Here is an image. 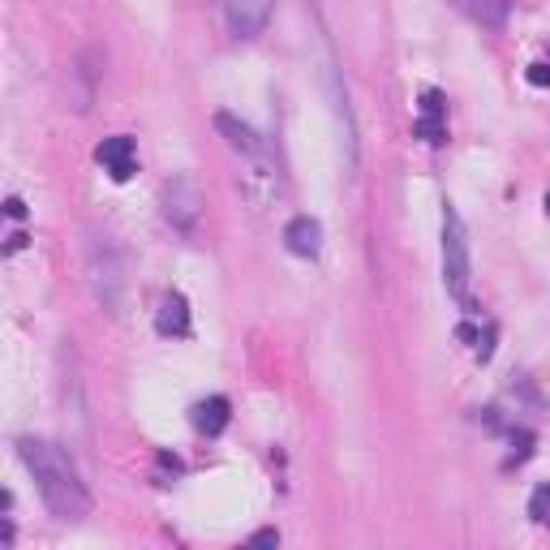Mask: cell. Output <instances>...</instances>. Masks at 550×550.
<instances>
[{
    "instance_id": "11",
    "label": "cell",
    "mask_w": 550,
    "mask_h": 550,
    "mask_svg": "<svg viewBox=\"0 0 550 550\" xmlns=\"http://www.w3.org/2000/svg\"><path fill=\"white\" fill-rule=\"evenodd\" d=\"M228 417H233V413H228V400H224V396H211V400H198V404H194V417H190V422H194L198 434L215 439V434H224Z\"/></svg>"
},
{
    "instance_id": "3",
    "label": "cell",
    "mask_w": 550,
    "mask_h": 550,
    "mask_svg": "<svg viewBox=\"0 0 550 550\" xmlns=\"http://www.w3.org/2000/svg\"><path fill=\"white\" fill-rule=\"evenodd\" d=\"M473 284V258H469V233L452 202H443V288L456 301H469Z\"/></svg>"
},
{
    "instance_id": "1",
    "label": "cell",
    "mask_w": 550,
    "mask_h": 550,
    "mask_svg": "<svg viewBox=\"0 0 550 550\" xmlns=\"http://www.w3.org/2000/svg\"><path fill=\"white\" fill-rule=\"evenodd\" d=\"M18 456H22L26 473L35 477L43 508H48L56 520H82L91 512V490H86L74 456H69L61 443L26 434V439H18Z\"/></svg>"
},
{
    "instance_id": "17",
    "label": "cell",
    "mask_w": 550,
    "mask_h": 550,
    "mask_svg": "<svg viewBox=\"0 0 550 550\" xmlns=\"http://www.w3.org/2000/svg\"><path fill=\"white\" fill-rule=\"evenodd\" d=\"M250 542H254V546H280V533H275V529H263V533H254Z\"/></svg>"
},
{
    "instance_id": "5",
    "label": "cell",
    "mask_w": 550,
    "mask_h": 550,
    "mask_svg": "<svg viewBox=\"0 0 550 550\" xmlns=\"http://www.w3.org/2000/svg\"><path fill=\"white\" fill-rule=\"evenodd\" d=\"M202 207H207V202H202V190L194 177H172V181H164V190H159V211H164V220L177 228V233H194Z\"/></svg>"
},
{
    "instance_id": "9",
    "label": "cell",
    "mask_w": 550,
    "mask_h": 550,
    "mask_svg": "<svg viewBox=\"0 0 550 550\" xmlns=\"http://www.w3.org/2000/svg\"><path fill=\"white\" fill-rule=\"evenodd\" d=\"M155 327H159V336H177V340L190 336V301L181 293H168L155 310Z\"/></svg>"
},
{
    "instance_id": "13",
    "label": "cell",
    "mask_w": 550,
    "mask_h": 550,
    "mask_svg": "<svg viewBox=\"0 0 550 550\" xmlns=\"http://www.w3.org/2000/svg\"><path fill=\"white\" fill-rule=\"evenodd\" d=\"M529 516L538 520V525H550V486H538L529 499Z\"/></svg>"
},
{
    "instance_id": "8",
    "label": "cell",
    "mask_w": 550,
    "mask_h": 550,
    "mask_svg": "<svg viewBox=\"0 0 550 550\" xmlns=\"http://www.w3.org/2000/svg\"><path fill=\"white\" fill-rule=\"evenodd\" d=\"M284 245H288V254H297V258H318V250H323V224H318L314 215H297V220L284 228Z\"/></svg>"
},
{
    "instance_id": "10",
    "label": "cell",
    "mask_w": 550,
    "mask_h": 550,
    "mask_svg": "<svg viewBox=\"0 0 550 550\" xmlns=\"http://www.w3.org/2000/svg\"><path fill=\"white\" fill-rule=\"evenodd\" d=\"M456 5L469 22L482 26V31H503L508 13H512V0H456Z\"/></svg>"
},
{
    "instance_id": "4",
    "label": "cell",
    "mask_w": 550,
    "mask_h": 550,
    "mask_svg": "<svg viewBox=\"0 0 550 550\" xmlns=\"http://www.w3.org/2000/svg\"><path fill=\"white\" fill-rule=\"evenodd\" d=\"M86 284H91L95 301L108 314L121 310L125 275H121V258H117V250H112L108 241H91V250H86Z\"/></svg>"
},
{
    "instance_id": "16",
    "label": "cell",
    "mask_w": 550,
    "mask_h": 550,
    "mask_svg": "<svg viewBox=\"0 0 550 550\" xmlns=\"http://www.w3.org/2000/svg\"><path fill=\"white\" fill-rule=\"evenodd\" d=\"M529 82L533 86H550V65H529Z\"/></svg>"
},
{
    "instance_id": "18",
    "label": "cell",
    "mask_w": 550,
    "mask_h": 550,
    "mask_svg": "<svg viewBox=\"0 0 550 550\" xmlns=\"http://www.w3.org/2000/svg\"><path fill=\"white\" fill-rule=\"evenodd\" d=\"M5 211H9V220H22V215H26L22 198H9V202H5Z\"/></svg>"
},
{
    "instance_id": "20",
    "label": "cell",
    "mask_w": 550,
    "mask_h": 550,
    "mask_svg": "<svg viewBox=\"0 0 550 550\" xmlns=\"http://www.w3.org/2000/svg\"><path fill=\"white\" fill-rule=\"evenodd\" d=\"M546 211H550V194H546Z\"/></svg>"
},
{
    "instance_id": "2",
    "label": "cell",
    "mask_w": 550,
    "mask_h": 550,
    "mask_svg": "<svg viewBox=\"0 0 550 550\" xmlns=\"http://www.w3.org/2000/svg\"><path fill=\"white\" fill-rule=\"evenodd\" d=\"M215 129H220L224 147L233 151L237 164H241L237 181H241L245 198H250L254 207H263V211L275 207V202L284 198V172H280V164H275L267 138H258L241 117H233V112H215Z\"/></svg>"
},
{
    "instance_id": "15",
    "label": "cell",
    "mask_w": 550,
    "mask_h": 550,
    "mask_svg": "<svg viewBox=\"0 0 550 550\" xmlns=\"http://www.w3.org/2000/svg\"><path fill=\"white\" fill-rule=\"evenodd\" d=\"M422 117H447V104H443V95L439 91H422Z\"/></svg>"
},
{
    "instance_id": "6",
    "label": "cell",
    "mask_w": 550,
    "mask_h": 550,
    "mask_svg": "<svg viewBox=\"0 0 550 550\" xmlns=\"http://www.w3.org/2000/svg\"><path fill=\"white\" fill-rule=\"evenodd\" d=\"M275 0H224V26L233 39H258L271 22Z\"/></svg>"
},
{
    "instance_id": "7",
    "label": "cell",
    "mask_w": 550,
    "mask_h": 550,
    "mask_svg": "<svg viewBox=\"0 0 550 550\" xmlns=\"http://www.w3.org/2000/svg\"><path fill=\"white\" fill-rule=\"evenodd\" d=\"M95 159L104 164V172L112 181H129V177H134V168H138V147H134V138L112 134V138H104L95 147Z\"/></svg>"
},
{
    "instance_id": "14",
    "label": "cell",
    "mask_w": 550,
    "mask_h": 550,
    "mask_svg": "<svg viewBox=\"0 0 550 550\" xmlns=\"http://www.w3.org/2000/svg\"><path fill=\"white\" fill-rule=\"evenodd\" d=\"M512 447H516V452H512L508 465H525V460L533 456V430H516L512 434Z\"/></svg>"
},
{
    "instance_id": "12",
    "label": "cell",
    "mask_w": 550,
    "mask_h": 550,
    "mask_svg": "<svg viewBox=\"0 0 550 550\" xmlns=\"http://www.w3.org/2000/svg\"><path fill=\"white\" fill-rule=\"evenodd\" d=\"M417 138L430 142V147H439V142H447V125L439 117H417Z\"/></svg>"
},
{
    "instance_id": "19",
    "label": "cell",
    "mask_w": 550,
    "mask_h": 550,
    "mask_svg": "<svg viewBox=\"0 0 550 550\" xmlns=\"http://www.w3.org/2000/svg\"><path fill=\"white\" fill-rule=\"evenodd\" d=\"M22 245H26V237H22V233H13V237H9V245H5V250H9V254H18V250H22Z\"/></svg>"
}]
</instances>
